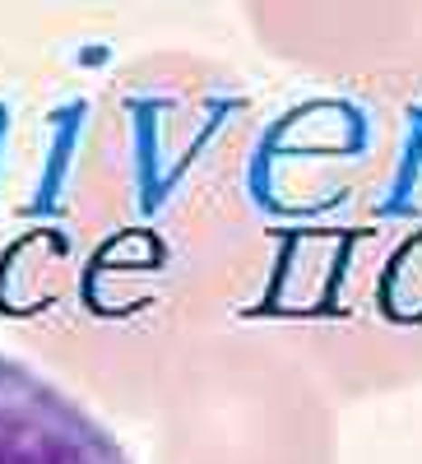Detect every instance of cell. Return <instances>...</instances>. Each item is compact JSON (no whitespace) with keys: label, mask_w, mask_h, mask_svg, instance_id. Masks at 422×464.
Here are the masks:
<instances>
[{"label":"cell","mask_w":422,"mask_h":464,"mask_svg":"<svg viewBox=\"0 0 422 464\" xmlns=\"http://www.w3.org/2000/svg\"><path fill=\"white\" fill-rule=\"evenodd\" d=\"M0 464H135L117 432L28 362L0 353Z\"/></svg>","instance_id":"6da1fadb"}]
</instances>
